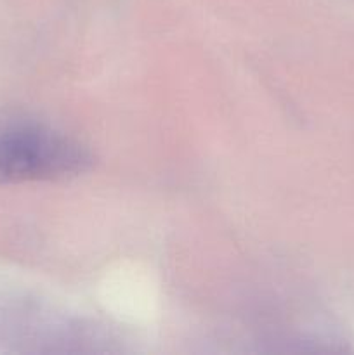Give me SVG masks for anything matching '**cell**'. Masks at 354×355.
<instances>
[{
  "mask_svg": "<svg viewBox=\"0 0 354 355\" xmlns=\"http://www.w3.org/2000/svg\"><path fill=\"white\" fill-rule=\"evenodd\" d=\"M90 165L89 149L56 128L35 121L0 127V184L69 179Z\"/></svg>",
  "mask_w": 354,
  "mask_h": 355,
  "instance_id": "obj_1",
  "label": "cell"
}]
</instances>
